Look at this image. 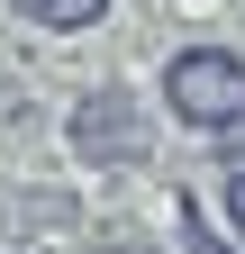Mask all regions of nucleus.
<instances>
[{
  "label": "nucleus",
  "mask_w": 245,
  "mask_h": 254,
  "mask_svg": "<svg viewBox=\"0 0 245 254\" xmlns=\"http://www.w3.org/2000/svg\"><path fill=\"white\" fill-rule=\"evenodd\" d=\"M164 109L182 127H200V136H218V127L245 118V55L236 46H182L164 64Z\"/></svg>",
  "instance_id": "nucleus-1"
},
{
  "label": "nucleus",
  "mask_w": 245,
  "mask_h": 254,
  "mask_svg": "<svg viewBox=\"0 0 245 254\" xmlns=\"http://www.w3.org/2000/svg\"><path fill=\"white\" fill-rule=\"evenodd\" d=\"M64 145L82 164H145V154H155V118H145V100L127 82H91L64 109Z\"/></svg>",
  "instance_id": "nucleus-2"
},
{
  "label": "nucleus",
  "mask_w": 245,
  "mask_h": 254,
  "mask_svg": "<svg viewBox=\"0 0 245 254\" xmlns=\"http://www.w3.org/2000/svg\"><path fill=\"white\" fill-rule=\"evenodd\" d=\"M27 27H46V37H82V27L109 18V0H9Z\"/></svg>",
  "instance_id": "nucleus-3"
},
{
  "label": "nucleus",
  "mask_w": 245,
  "mask_h": 254,
  "mask_svg": "<svg viewBox=\"0 0 245 254\" xmlns=\"http://www.w3.org/2000/svg\"><path fill=\"white\" fill-rule=\"evenodd\" d=\"M218 218H227V236L245 245V173H227V190H218Z\"/></svg>",
  "instance_id": "nucleus-4"
},
{
  "label": "nucleus",
  "mask_w": 245,
  "mask_h": 254,
  "mask_svg": "<svg viewBox=\"0 0 245 254\" xmlns=\"http://www.w3.org/2000/svg\"><path fill=\"white\" fill-rule=\"evenodd\" d=\"M218 164H227V173H245V118H236V127H218Z\"/></svg>",
  "instance_id": "nucleus-5"
},
{
  "label": "nucleus",
  "mask_w": 245,
  "mask_h": 254,
  "mask_svg": "<svg viewBox=\"0 0 245 254\" xmlns=\"http://www.w3.org/2000/svg\"><path fill=\"white\" fill-rule=\"evenodd\" d=\"M182 227H191V254H227L218 236H209V227H200V209H191V200H182Z\"/></svg>",
  "instance_id": "nucleus-6"
},
{
  "label": "nucleus",
  "mask_w": 245,
  "mask_h": 254,
  "mask_svg": "<svg viewBox=\"0 0 245 254\" xmlns=\"http://www.w3.org/2000/svg\"><path fill=\"white\" fill-rule=\"evenodd\" d=\"M100 254H155V245H100Z\"/></svg>",
  "instance_id": "nucleus-7"
}]
</instances>
